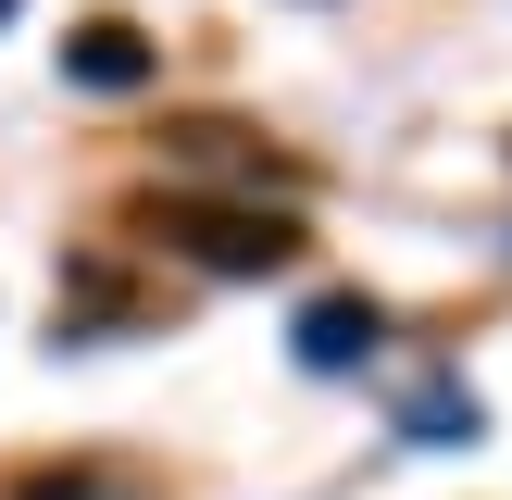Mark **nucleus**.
Segmentation results:
<instances>
[{
    "instance_id": "obj_1",
    "label": "nucleus",
    "mask_w": 512,
    "mask_h": 500,
    "mask_svg": "<svg viewBox=\"0 0 512 500\" xmlns=\"http://www.w3.org/2000/svg\"><path fill=\"white\" fill-rule=\"evenodd\" d=\"M138 238L188 250L200 275H288V263H300V225H288V213H263V200H200V188L138 200Z\"/></svg>"
},
{
    "instance_id": "obj_2",
    "label": "nucleus",
    "mask_w": 512,
    "mask_h": 500,
    "mask_svg": "<svg viewBox=\"0 0 512 500\" xmlns=\"http://www.w3.org/2000/svg\"><path fill=\"white\" fill-rule=\"evenodd\" d=\"M63 75H75V88H100V100H125V88H150V75H163V50H150L125 13H88V25L63 38Z\"/></svg>"
},
{
    "instance_id": "obj_3",
    "label": "nucleus",
    "mask_w": 512,
    "mask_h": 500,
    "mask_svg": "<svg viewBox=\"0 0 512 500\" xmlns=\"http://www.w3.org/2000/svg\"><path fill=\"white\" fill-rule=\"evenodd\" d=\"M375 338H388V313H375L363 288H325L313 313H300V363H313V375H350V363H375Z\"/></svg>"
},
{
    "instance_id": "obj_4",
    "label": "nucleus",
    "mask_w": 512,
    "mask_h": 500,
    "mask_svg": "<svg viewBox=\"0 0 512 500\" xmlns=\"http://www.w3.org/2000/svg\"><path fill=\"white\" fill-rule=\"evenodd\" d=\"M413 438H475V400L463 388H425L413 400Z\"/></svg>"
},
{
    "instance_id": "obj_5",
    "label": "nucleus",
    "mask_w": 512,
    "mask_h": 500,
    "mask_svg": "<svg viewBox=\"0 0 512 500\" xmlns=\"http://www.w3.org/2000/svg\"><path fill=\"white\" fill-rule=\"evenodd\" d=\"M0 25H13V0H0Z\"/></svg>"
}]
</instances>
